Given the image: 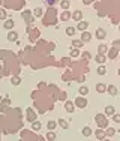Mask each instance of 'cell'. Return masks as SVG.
<instances>
[{
    "mask_svg": "<svg viewBox=\"0 0 120 141\" xmlns=\"http://www.w3.org/2000/svg\"><path fill=\"white\" fill-rule=\"evenodd\" d=\"M95 120L98 122L99 126H105V125H107V116H105V114H96Z\"/></svg>",
    "mask_w": 120,
    "mask_h": 141,
    "instance_id": "6da1fadb",
    "label": "cell"
},
{
    "mask_svg": "<svg viewBox=\"0 0 120 141\" xmlns=\"http://www.w3.org/2000/svg\"><path fill=\"white\" fill-rule=\"evenodd\" d=\"M75 104H77L80 108H86L87 107V101L84 98H77V101H75Z\"/></svg>",
    "mask_w": 120,
    "mask_h": 141,
    "instance_id": "7a4b0ae2",
    "label": "cell"
},
{
    "mask_svg": "<svg viewBox=\"0 0 120 141\" xmlns=\"http://www.w3.org/2000/svg\"><path fill=\"white\" fill-rule=\"evenodd\" d=\"M90 39H92V35H90L89 32H86V30H84V32L81 33V41H83V42H89Z\"/></svg>",
    "mask_w": 120,
    "mask_h": 141,
    "instance_id": "3957f363",
    "label": "cell"
},
{
    "mask_svg": "<svg viewBox=\"0 0 120 141\" xmlns=\"http://www.w3.org/2000/svg\"><path fill=\"white\" fill-rule=\"evenodd\" d=\"M65 110H66L68 113H74V110H75V105H74L71 101H68V102L65 104Z\"/></svg>",
    "mask_w": 120,
    "mask_h": 141,
    "instance_id": "277c9868",
    "label": "cell"
},
{
    "mask_svg": "<svg viewBox=\"0 0 120 141\" xmlns=\"http://www.w3.org/2000/svg\"><path fill=\"white\" fill-rule=\"evenodd\" d=\"M105 36H107V33H105L104 29H96V38L98 39H104Z\"/></svg>",
    "mask_w": 120,
    "mask_h": 141,
    "instance_id": "5b68a950",
    "label": "cell"
},
{
    "mask_svg": "<svg viewBox=\"0 0 120 141\" xmlns=\"http://www.w3.org/2000/svg\"><path fill=\"white\" fill-rule=\"evenodd\" d=\"M105 62H107V57H105L104 54H99V53H98V56H96V63H99V65H104Z\"/></svg>",
    "mask_w": 120,
    "mask_h": 141,
    "instance_id": "8992f818",
    "label": "cell"
},
{
    "mask_svg": "<svg viewBox=\"0 0 120 141\" xmlns=\"http://www.w3.org/2000/svg\"><path fill=\"white\" fill-rule=\"evenodd\" d=\"M96 92H98V93H104V92H107V86H105L104 83L96 84Z\"/></svg>",
    "mask_w": 120,
    "mask_h": 141,
    "instance_id": "52a82bcc",
    "label": "cell"
},
{
    "mask_svg": "<svg viewBox=\"0 0 120 141\" xmlns=\"http://www.w3.org/2000/svg\"><path fill=\"white\" fill-rule=\"evenodd\" d=\"M116 113V108L113 105H108V107H105V116H113Z\"/></svg>",
    "mask_w": 120,
    "mask_h": 141,
    "instance_id": "ba28073f",
    "label": "cell"
},
{
    "mask_svg": "<svg viewBox=\"0 0 120 141\" xmlns=\"http://www.w3.org/2000/svg\"><path fill=\"white\" fill-rule=\"evenodd\" d=\"M78 30H81V32H84V30H86L87 27H89V23H87V21H80V23H78Z\"/></svg>",
    "mask_w": 120,
    "mask_h": 141,
    "instance_id": "9c48e42d",
    "label": "cell"
},
{
    "mask_svg": "<svg viewBox=\"0 0 120 141\" xmlns=\"http://www.w3.org/2000/svg\"><path fill=\"white\" fill-rule=\"evenodd\" d=\"M72 18H74L75 21H81V18H83V12H81V11H75V12L72 14Z\"/></svg>",
    "mask_w": 120,
    "mask_h": 141,
    "instance_id": "30bf717a",
    "label": "cell"
},
{
    "mask_svg": "<svg viewBox=\"0 0 120 141\" xmlns=\"http://www.w3.org/2000/svg\"><path fill=\"white\" fill-rule=\"evenodd\" d=\"M107 90H108V93H110L111 96H116V95H117V87H116V86H111V84H110V86L107 87Z\"/></svg>",
    "mask_w": 120,
    "mask_h": 141,
    "instance_id": "8fae6325",
    "label": "cell"
},
{
    "mask_svg": "<svg viewBox=\"0 0 120 141\" xmlns=\"http://www.w3.org/2000/svg\"><path fill=\"white\" fill-rule=\"evenodd\" d=\"M57 125H60V128H62V129H68V128H69V123L65 120V119H60L59 122H57Z\"/></svg>",
    "mask_w": 120,
    "mask_h": 141,
    "instance_id": "7c38bea8",
    "label": "cell"
},
{
    "mask_svg": "<svg viewBox=\"0 0 120 141\" xmlns=\"http://www.w3.org/2000/svg\"><path fill=\"white\" fill-rule=\"evenodd\" d=\"M117 54H119V50H117V48H111V50H108V57H110V59H114Z\"/></svg>",
    "mask_w": 120,
    "mask_h": 141,
    "instance_id": "4fadbf2b",
    "label": "cell"
},
{
    "mask_svg": "<svg viewBox=\"0 0 120 141\" xmlns=\"http://www.w3.org/2000/svg\"><path fill=\"white\" fill-rule=\"evenodd\" d=\"M17 32H9L8 33V41H11V42H12V41H17Z\"/></svg>",
    "mask_w": 120,
    "mask_h": 141,
    "instance_id": "5bb4252c",
    "label": "cell"
},
{
    "mask_svg": "<svg viewBox=\"0 0 120 141\" xmlns=\"http://www.w3.org/2000/svg\"><path fill=\"white\" fill-rule=\"evenodd\" d=\"M107 51H108V47H107V45H99V47H98V53L99 54H105Z\"/></svg>",
    "mask_w": 120,
    "mask_h": 141,
    "instance_id": "9a60e30c",
    "label": "cell"
},
{
    "mask_svg": "<svg viewBox=\"0 0 120 141\" xmlns=\"http://www.w3.org/2000/svg\"><path fill=\"white\" fill-rule=\"evenodd\" d=\"M3 26H5V29H8V30H11V29H12V27L15 26V23H14V21H12V20H8V21H6V23H5V24H3Z\"/></svg>",
    "mask_w": 120,
    "mask_h": 141,
    "instance_id": "2e32d148",
    "label": "cell"
},
{
    "mask_svg": "<svg viewBox=\"0 0 120 141\" xmlns=\"http://www.w3.org/2000/svg\"><path fill=\"white\" fill-rule=\"evenodd\" d=\"M11 83H12L14 86H20V84H21V78H20V77H12V78H11Z\"/></svg>",
    "mask_w": 120,
    "mask_h": 141,
    "instance_id": "e0dca14e",
    "label": "cell"
},
{
    "mask_svg": "<svg viewBox=\"0 0 120 141\" xmlns=\"http://www.w3.org/2000/svg\"><path fill=\"white\" fill-rule=\"evenodd\" d=\"M81 134H83L84 137H89V135H92V129H90L89 126H86V128H83V131H81Z\"/></svg>",
    "mask_w": 120,
    "mask_h": 141,
    "instance_id": "ac0fdd59",
    "label": "cell"
},
{
    "mask_svg": "<svg viewBox=\"0 0 120 141\" xmlns=\"http://www.w3.org/2000/svg\"><path fill=\"white\" fill-rule=\"evenodd\" d=\"M78 92H80V95H81V96H86L87 93H89V89H87L86 86H81V87H80V90H78Z\"/></svg>",
    "mask_w": 120,
    "mask_h": 141,
    "instance_id": "d6986e66",
    "label": "cell"
},
{
    "mask_svg": "<svg viewBox=\"0 0 120 141\" xmlns=\"http://www.w3.org/2000/svg\"><path fill=\"white\" fill-rule=\"evenodd\" d=\"M72 17V14H69V12H63L62 15H60V20H63V21H66V20H69V18Z\"/></svg>",
    "mask_w": 120,
    "mask_h": 141,
    "instance_id": "ffe728a7",
    "label": "cell"
},
{
    "mask_svg": "<svg viewBox=\"0 0 120 141\" xmlns=\"http://www.w3.org/2000/svg\"><path fill=\"white\" fill-rule=\"evenodd\" d=\"M32 129L33 131H39L41 129V122H32Z\"/></svg>",
    "mask_w": 120,
    "mask_h": 141,
    "instance_id": "44dd1931",
    "label": "cell"
},
{
    "mask_svg": "<svg viewBox=\"0 0 120 141\" xmlns=\"http://www.w3.org/2000/svg\"><path fill=\"white\" fill-rule=\"evenodd\" d=\"M69 5H71V2H69V0H62V2H60V6H62L63 9H68Z\"/></svg>",
    "mask_w": 120,
    "mask_h": 141,
    "instance_id": "7402d4cb",
    "label": "cell"
},
{
    "mask_svg": "<svg viewBox=\"0 0 120 141\" xmlns=\"http://www.w3.org/2000/svg\"><path fill=\"white\" fill-rule=\"evenodd\" d=\"M66 35L68 36H74L75 35V29H74V27H66Z\"/></svg>",
    "mask_w": 120,
    "mask_h": 141,
    "instance_id": "603a6c76",
    "label": "cell"
},
{
    "mask_svg": "<svg viewBox=\"0 0 120 141\" xmlns=\"http://www.w3.org/2000/svg\"><path fill=\"white\" fill-rule=\"evenodd\" d=\"M56 126H57V122H48V125H47V128L50 129V131H53V129H56Z\"/></svg>",
    "mask_w": 120,
    "mask_h": 141,
    "instance_id": "cb8c5ba5",
    "label": "cell"
},
{
    "mask_svg": "<svg viewBox=\"0 0 120 141\" xmlns=\"http://www.w3.org/2000/svg\"><path fill=\"white\" fill-rule=\"evenodd\" d=\"M72 47H75V48H80V47H83V41H72Z\"/></svg>",
    "mask_w": 120,
    "mask_h": 141,
    "instance_id": "d4e9b609",
    "label": "cell"
},
{
    "mask_svg": "<svg viewBox=\"0 0 120 141\" xmlns=\"http://www.w3.org/2000/svg\"><path fill=\"white\" fill-rule=\"evenodd\" d=\"M96 137H98L99 140H102L104 137H105V132H104V131H101V129H98V131H96Z\"/></svg>",
    "mask_w": 120,
    "mask_h": 141,
    "instance_id": "484cf974",
    "label": "cell"
},
{
    "mask_svg": "<svg viewBox=\"0 0 120 141\" xmlns=\"http://www.w3.org/2000/svg\"><path fill=\"white\" fill-rule=\"evenodd\" d=\"M99 75H105V72H107V69H105V66H99L98 68V70H96Z\"/></svg>",
    "mask_w": 120,
    "mask_h": 141,
    "instance_id": "4316f807",
    "label": "cell"
},
{
    "mask_svg": "<svg viewBox=\"0 0 120 141\" xmlns=\"http://www.w3.org/2000/svg\"><path fill=\"white\" fill-rule=\"evenodd\" d=\"M33 15H35V17H41V15H42V9H41V8H36L33 11Z\"/></svg>",
    "mask_w": 120,
    "mask_h": 141,
    "instance_id": "83f0119b",
    "label": "cell"
},
{
    "mask_svg": "<svg viewBox=\"0 0 120 141\" xmlns=\"http://www.w3.org/2000/svg\"><path fill=\"white\" fill-rule=\"evenodd\" d=\"M116 134V129H113V128H108L107 129V132H105V135H108V137H113Z\"/></svg>",
    "mask_w": 120,
    "mask_h": 141,
    "instance_id": "f1b7e54d",
    "label": "cell"
},
{
    "mask_svg": "<svg viewBox=\"0 0 120 141\" xmlns=\"http://www.w3.org/2000/svg\"><path fill=\"white\" fill-rule=\"evenodd\" d=\"M113 120H114L116 123H120V114H116V113H114V114H113Z\"/></svg>",
    "mask_w": 120,
    "mask_h": 141,
    "instance_id": "f546056e",
    "label": "cell"
},
{
    "mask_svg": "<svg viewBox=\"0 0 120 141\" xmlns=\"http://www.w3.org/2000/svg\"><path fill=\"white\" fill-rule=\"evenodd\" d=\"M47 138H48V140H54V138H56V134L54 132H48L47 134Z\"/></svg>",
    "mask_w": 120,
    "mask_h": 141,
    "instance_id": "4dcf8cb0",
    "label": "cell"
},
{
    "mask_svg": "<svg viewBox=\"0 0 120 141\" xmlns=\"http://www.w3.org/2000/svg\"><path fill=\"white\" fill-rule=\"evenodd\" d=\"M5 18H6V12L3 9H0V20H5Z\"/></svg>",
    "mask_w": 120,
    "mask_h": 141,
    "instance_id": "1f68e13d",
    "label": "cell"
},
{
    "mask_svg": "<svg viewBox=\"0 0 120 141\" xmlns=\"http://www.w3.org/2000/svg\"><path fill=\"white\" fill-rule=\"evenodd\" d=\"M78 54H80L78 53V50H72V51H71V57H77Z\"/></svg>",
    "mask_w": 120,
    "mask_h": 141,
    "instance_id": "d6a6232c",
    "label": "cell"
},
{
    "mask_svg": "<svg viewBox=\"0 0 120 141\" xmlns=\"http://www.w3.org/2000/svg\"><path fill=\"white\" fill-rule=\"evenodd\" d=\"M113 45H114V48L120 50V41H114V42H113Z\"/></svg>",
    "mask_w": 120,
    "mask_h": 141,
    "instance_id": "836d02e7",
    "label": "cell"
},
{
    "mask_svg": "<svg viewBox=\"0 0 120 141\" xmlns=\"http://www.w3.org/2000/svg\"><path fill=\"white\" fill-rule=\"evenodd\" d=\"M29 15H30V11H24V12L21 14V17H23V18H24V17H29Z\"/></svg>",
    "mask_w": 120,
    "mask_h": 141,
    "instance_id": "e575fe53",
    "label": "cell"
},
{
    "mask_svg": "<svg viewBox=\"0 0 120 141\" xmlns=\"http://www.w3.org/2000/svg\"><path fill=\"white\" fill-rule=\"evenodd\" d=\"M83 57H86V59H90V53H83Z\"/></svg>",
    "mask_w": 120,
    "mask_h": 141,
    "instance_id": "d590c367",
    "label": "cell"
},
{
    "mask_svg": "<svg viewBox=\"0 0 120 141\" xmlns=\"http://www.w3.org/2000/svg\"><path fill=\"white\" fill-rule=\"evenodd\" d=\"M83 2H84L86 5H90V3H92V0H83Z\"/></svg>",
    "mask_w": 120,
    "mask_h": 141,
    "instance_id": "8d00e7d4",
    "label": "cell"
},
{
    "mask_svg": "<svg viewBox=\"0 0 120 141\" xmlns=\"http://www.w3.org/2000/svg\"><path fill=\"white\" fill-rule=\"evenodd\" d=\"M0 102H2V98H0Z\"/></svg>",
    "mask_w": 120,
    "mask_h": 141,
    "instance_id": "74e56055",
    "label": "cell"
}]
</instances>
